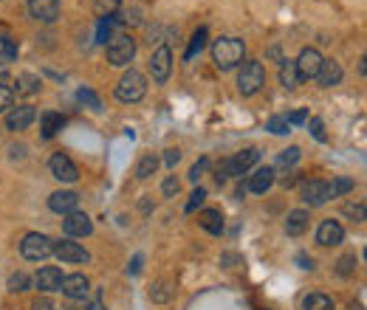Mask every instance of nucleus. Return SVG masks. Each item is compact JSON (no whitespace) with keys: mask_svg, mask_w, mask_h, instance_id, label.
<instances>
[{"mask_svg":"<svg viewBox=\"0 0 367 310\" xmlns=\"http://www.w3.org/2000/svg\"><path fill=\"white\" fill-rule=\"evenodd\" d=\"M308 127H311V132H314V139H316V141H328V136H325V124H322V119L314 116V119L308 121Z\"/></svg>","mask_w":367,"mask_h":310,"instance_id":"nucleus-38","label":"nucleus"},{"mask_svg":"<svg viewBox=\"0 0 367 310\" xmlns=\"http://www.w3.org/2000/svg\"><path fill=\"white\" fill-rule=\"evenodd\" d=\"M243 54H246V49H243V40L237 37H221L212 46V60L221 71H232L234 65H240Z\"/></svg>","mask_w":367,"mask_h":310,"instance_id":"nucleus-1","label":"nucleus"},{"mask_svg":"<svg viewBox=\"0 0 367 310\" xmlns=\"http://www.w3.org/2000/svg\"><path fill=\"white\" fill-rule=\"evenodd\" d=\"M345 214H350V217H356V220H364V203H359V206H345Z\"/></svg>","mask_w":367,"mask_h":310,"instance_id":"nucleus-43","label":"nucleus"},{"mask_svg":"<svg viewBox=\"0 0 367 310\" xmlns=\"http://www.w3.org/2000/svg\"><path fill=\"white\" fill-rule=\"evenodd\" d=\"M144 94H147V79L139 74V71H128L125 76L119 79V85H116V99L119 102H142L144 99Z\"/></svg>","mask_w":367,"mask_h":310,"instance_id":"nucleus-4","label":"nucleus"},{"mask_svg":"<svg viewBox=\"0 0 367 310\" xmlns=\"http://www.w3.org/2000/svg\"><path fill=\"white\" fill-rule=\"evenodd\" d=\"M26 288H28V274H26V271H17V274L9 277V291H12V293H20V291H26Z\"/></svg>","mask_w":367,"mask_h":310,"instance_id":"nucleus-34","label":"nucleus"},{"mask_svg":"<svg viewBox=\"0 0 367 310\" xmlns=\"http://www.w3.org/2000/svg\"><path fill=\"white\" fill-rule=\"evenodd\" d=\"M263 85H266V68H263V62H257V60L243 62V68L237 74V91L243 96H255Z\"/></svg>","mask_w":367,"mask_h":310,"instance_id":"nucleus-3","label":"nucleus"},{"mask_svg":"<svg viewBox=\"0 0 367 310\" xmlns=\"http://www.w3.org/2000/svg\"><path fill=\"white\" fill-rule=\"evenodd\" d=\"M353 268H356V257H342L339 259V277H348V274H353Z\"/></svg>","mask_w":367,"mask_h":310,"instance_id":"nucleus-40","label":"nucleus"},{"mask_svg":"<svg viewBox=\"0 0 367 310\" xmlns=\"http://www.w3.org/2000/svg\"><path fill=\"white\" fill-rule=\"evenodd\" d=\"M198 223L203 232H210V234H221L223 232V214L218 209H203L200 217H198Z\"/></svg>","mask_w":367,"mask_h":310,"instance_id":"nucleus-21","label":"nucleus"},{"mask_svg":"<svg viewBox=\"0 0 367 310\" xmlns=\"http://www.w3.org/2000/svg\"><path fill=\"white\" fill-rule=\"evenodd\" d=\"M28 12L37 20L51 23L60 17V0H28Z\"/></svg>","mask_w":367,"mask_h":310,"instance_id":"nucleus-17","label":"nucleus"},{"mask_svg":"<svg viewBox=\"0 0 367 310\" xmlns=\"http://www.w3.org/2000/svg\"><path fill=\"white\" fill-rule=\"evenodd\" d=\"M302 79H300V71H297V65H294V60H282V65H280V85L282 87H297Z\"/></svg>","mask_w":367,"mask_h":310,"instance_id":"nucleus-23","label":"nucleus"},{"mask_svg":"<svg viewBox=\"0 0 367 310\" xmlns=\"http://www.w3.org/2000/svg\"><path fill=\"white\" fill-rule=\"evenodd\" d=\"M345 240V229L339 220H322L316 229V243L319 246H339Z\"/></svg>","mask_w":367,"mask_h":310,"instance_id":"nucleus-13","label":"nucleus"},{"mask_svg":"<svg viewBox=\"0 0 367 310\" xmlns=\"http://www.w3.org/2000/svg\"><path fill=\"white\" fill-rule=\"evenodd\" d=\"M76 206H79V195L76 192H54L51 198H49V209L51 212H57V214H71V212H76Z\"/></svg>","mask_w":367,"mask_h":310,"instance_id":"nucleus-19","label":"nucleus"},{"mask_svg":"<svg viewBox=\"0 0 367 310\" xmlns=\"http://www.w3.org/2000/svg\"><path fill=\"white\" fill-rule=\"evenodd\" d=\"M328 187H331V198H339V195H348L353 189V178H345V175H342V178H336Z\"/></svg>","mask_w":367,"mask_h":310,"instance_id":"nucleus-33","label":"nucleus"},{"mask_svg":"<svg viewBox=\"0 0 367 310\" xmlns=\"http://www.w3.org/2000/svg\"><path fill=\"white\" fill-rule=\"evenodd\" d=\"M54 254H57L62 262H71V265H79V262H88V259H91V254H88L83 246H79V243H74L71 237L54 243Z\"/></svg>","mask_w":367,"mask_h":310,"instance_id":"nucleus-10","label":"nucleus"},{"mask_svg":"<svg viewBox=\"0 0 367 310\" xmlns=\"http://www.w3.org/2000/svg\"><path fill=\"white\" fill-rule=\"evenodd\" d=\"M300 195H302V200L308 206H325V203L331 200V187L325 184V181H305Z\"/></svg>","mask_w":367,"mask_h":310,"instance_id":"nucleus-12","label":"nucleus"},{"mask_svg":"<svg viewBox=\"0 0 367 310\" xmlns=\"http://www.w3.org/2000/svg\"><path fill=\"white\" fill-rule=\"evenodd\" d=\"M34 310H49V302H40V299H37V302H34Z\"/></svg>","mask_w":367,"mask_h":310,"instance_id":"nucleus-50","label":"nucleus"},{"mask_svg":"<svg viewBox=\"0 0 367 310\" xmlns=\"http://www.w3.org/2000/svg\"><path fill=\"white\" fill-rule=\"evenodd\" d=\"M316 82H319L322 87L339 85V82H342V65H339L336 60H322V68H319V74H316Z\"/></svg>","mask_w":367,"mask_h":310,"instance_id":"nucleus-20","label":"nucleus"},{"mask_svg":"<svg viewBox=\"0 0 367 310\" xmlns=\"http://www.w3.org/2000/svg\"><path fill=\"white\" fill-rule=\"evenodd\" d=\"M136 57V42L128 34H116L108 42V62L110 65H128Z\"/></svg>","mask_w":367,"mask_h":310,"instance_id":"nucleus-6","label":"nucleus"},{"mask_svg":"<svg viewBox=\"0 0 367 310\" xmlns=\"http://www.w3.org/2000/svg\"><path fill=\"white\" fill-rule=\"evenodd\" d=\"M266 130L274 132V136H285V132H291V124L285 121V116H271L266 121Z\"/></svg>","mask_w":367,"mask_h":310,"instance_id":"nucleus-30","label":"nucleus"},{"mask_svg":"<svg viewBox=\"0 0 367 310\" xmlns=\"http://www.w3.org/2000/svg\"><path fill=\"white\" fill-rule=\"evenodd\" d=\"M203 46H207V28H198L195 34H192V42H189V49H187V54H184V60H192Z\"/></svg>","mask_w":367,"mask_h":310,"instance_id":"nucleus-29","label":"nucleus"},{"mask_svg":"<svg viewBox=\"0 0 367 310\" xmlns=\"http://www.w3.org/2000/svg\"><path fill=\"white\" fill-rule=\"evenodd\" d=\"M85 310H105V307H102V296L96 293L91 302H85Z\"/></svg>","mask_w":367,"mask_h":310,"instance_id":"nucleus-46","label":"nucleus"},{"mask_svg":"<svg viewBox=\"0 0 367 310\" xmlns=\"http://www.w3.org/2000/svg\"><path fill=\"white\" fill-rule=\"evenodd\" d=\"M170 296H173V288H170L167 282H158V285L150 291V299H153V302H170Z\"/></svg>","mask_w":367,"mask_h":310,"instance_id":"nucleus-35","label":"nucleus"},{"mask_svg":"<svg viewBox=\"0 0 367 310\" xmlns=\"http://www.w3.org/2000/svg\"><path fill=\"white\" fill-rule=\"evenodd\" d=\"M142 262H144V257L136 254V257H133V265H130V274H139V271H142Z\"/></svg>","mask_w":367,"mask_h":310,"instance_id":"nucleus-47","label":"nucleus"},{"mask_svg":"<svg viewBox=\"0 0 367 310\" xmlns=\"http://www.w3.org/2000/svg\"><path fill=\"white\" fill-rule=\"evenodd\" d=\"M62 124H65V119L60 113H54V110L43 113V139H54L57 132L62 130Z\"/></svg>","mask_w":367,"mask_h":310,"instance_id":"nucleus-24","label":"nucleus"},{"mask_svg":"<svg viewBox=\"0 0 367 310\" xmlns=\"http://www.w3.org/2000/svg\"><path fill=\"white\" fill-rule=\"evenodd\" d=\"M49 166H51V175H54L57 181H62V184H74V181L79 178L76 164H74L65 153H54L51 161H49Z\"/></svg>","mask_w":367,"mask_h":310,"instance_id":"nucleus-8","label":"nucleus"},{"mask_svg":"<svg viewBox=\"0 0 367 310\" xmlns=\"http://www.w3.org/2000/svg\"><path fill=\"white\" fill-rule=\"evenodd\" d=\"M207 169H210V158H200V161L189 169V181H195V184H198V178H200V175L207 172Z\"/></svg>","mask_w":367,"mask_h":310,"instance_id":"nucleus-39","label":"nucleus"},{"mask_svg":"<svg viewBox=\"0 0 367 310\" xmlns=\"http://www.w3.org/2000/svg\"><path fill=\"white\" fill-rule=\"evenodd\" d=\"M62 232L68 237H88L94 232V223H91V217L85 212H71L62 220Z\"/></svg>","mask_w":367,"mask_h":310,"instance_id":"nucleus-9","label":"nucleus"},{"mask_svg":"<svg viewBox=\"0 0 367 310\" xmlns=\"http://www.w3.org/2000/svg\"><path fill=\"white\" fill-rule=\"evenodd\" d=\"M203 200H207V189H203V187H198V189L189 195V203H187V209H184V212H187V214H192V212H195V209H198Z\"/></svg>","mask_w":367,"mask_h":310,"instance_id":"nucleus-36","label":"nucleus"},{"mask_svg":"<svg viewBox=\"0 0 367 310\" xmlns=\"http://www.w3.org/2000/svg\"><path fill=\"white\" fill-rule=\"evenodd\" d=\"M170 68H173V51L167 46H161L153 54V60H150V76H153V82L164 85L170 79Z\"/></svg>","mask_w":367,"mask_h":310,"instance_id":"nucleus-7","label":"nucleus"},{"mask_svg":"<svg viewBox=\"0 0 367 310\" xmlns=\"http://www.w3.org/2000/svg\"><path fill=\"white\" fill-rule=\"evenodd\" d=\"M62 271L57 268V265H46V268H40L37 271V277H34V285L43 291V293H51V291H60V285H62Z\"/></svg>","mask_w":367,"mask_h":310,"instance_id":"nucleus-15","label":"nucleus"},{"mask_svg":"<svg viewBox=\"0 0 367 310\" xmlns=\"http://www.w3.org/2000/svg\"><path fill=\"white\" fill-rule=\"evenodd\" d=\"M274 166H257L255 169V175L249 178V192H255V195H266L268 189H271V184H274Z\"/></svg>","mask_w":367,"mask_h":310,"instance_id":"nucleus-18","label":"nucleus"},{"mask_svg":"<svg viewBox=\"0 0 367 310\" xmlns=\"http://www.w3.org/2000/svg\"><path fill=\"white\" fill-rule=\"evenodd\" d=\"M302 304H305V310H336L331 296H325V293H308Z\"/></svg>","mask_w":367,"mask_h":310,"instance_id":"nucleus-26","label":"nucleus"},{"mask_svg":"<svg viewBox=\"0 0 367 310\" xmlns=\"http://www.w3.org/2000/svg\"><path fill=\"white\" fill-rule=\"evenodd\" d=\"M40 76H34V74H20L17 76V94H23V96H31V94H37L40 91Z\"/></svg>","mask_w":367,"mask_h":310,"instance_id":"nucleus-25","label":"nucleus"},{"mask_svg":"<svg viewBox=\"0 0 367 310\" xmlns=\"http://www.w3.org/2000/svg\"><path fill=\"white\" fill-rule=\"evenodd\" d=\"M300 161V147H289V150H282L280 155H277V166L280 169H289V166H294Z\"/></svg>","mask_w":367,"mask_h":310,"instance_id":"nucleus-31","label":"nucleus"},{"mask_svg":"<svg viewBox=\"0 0 367 310\" xmlns=\"http://www.w3.org/2000/svg\"><path fill=\"white\" fill-rule=\"evenodd\" d=\"M34 119H37V110H34L31 105H17V107H9V113H6V127L15 130V132H20V130H26Z\"/></svg>","mask_w":367,"mask_h":310,"instance_id":"nucleus-16","label":"nucleus"},{"mask_svg":"<svg viewBox=\"0 0 367 310\" xmlns=\"http://www.w3.org/2000/svg\"><path fill=\"white\" fill-rule=\"evenodd\" d=\"M6 74H9V62H6V60H0V79H3Z\"/></svg>","mask_w":367,"mask_h":310,"instance_id":"nucleus-49","label":"nucleus"},{"mask_svg":"<svg viewBox=\"0 0 367 310\" xmlns=\"http://www.w3.org/2000/svg\"><path fill=\"white\" fill-rule=\"evenodd\" d=\"M17 57V49H15V42L9 40V37H3V60L9 62V60H15Z\"/></svg>","mask_w":367,"mask_h":310,"instance_id":"nucleus-42","label":"nucleus"},{"mask_svg":"<svg viewBox=\"0 0 367 310\" xmlns=\"http://www.w3.org/2000/svg\"><path fill=\"white\" fill-rule=\"evenodd\" d=\"M76 99L83 102V105H88L91 110H96V113L102 110V99H99V96L91 91V87H79V91H76Z\"/></svg>","mask_w":367,"mask_h":310,"instance_id":"nucleus-28","label":"nucleus"},{"mask_svg":"<svg viewBox=\"0 0 367 310\" xmlns=\"http://www.w3.org/2000/svg\"><path fill=\"white\" fill-rule=\"evenodd\" d=\"M178 158H181V153H178V150H167L164 164H167V166H176V164H178Z\"/></svg>","mask_w":367,"mask_h":310,"instance_id":"nucleus-45","label":"nucleus"},{"mask_svg":"<svg viewBox=\"0 0 367 310\" xmlns=\"http://www.w3.org/2000/svg\"><path fill=\"white\" fill-rule=\"evenodd\" d=\"M260 161V150H255V147H249V150H243V153H234L229 161H223L221 164V169H218V184H223L226 178H232V175H243V172H249L255 164Z\"/></svg>","mask_w":367,"mask_h":310,"instance_id":"nucleus-2","label":"nucleus"},{"mask_svg":"<svg viewBox=\"0 0 367 310\" xmlns=\"http://www.w3.org/2000/svg\"><path fill=\"white\" fill-rule=\"evenodd\" d=\"M178 189H181V187H178V181H176V175H170V178L164 181V187H161V192H164L167 198H176Z\"/></svg>","mask_w":367,"mask_h":310,"instance_id":"nucleus-41","label":"nucleus"},{"mask_svg":"<svg viewBox=\"0 0 367 310\" xmlns=\"http://www.w3.org/2000/svg\"><path fill=\"white\" fill-rule=\"evenodd\" d=\"M285 121H289V124H302V121H308V110H294Z\"/></svg>","mask_w":367,"mask_h":310,"instance_id":"nucleus-44","label":"nucleus"},{"mask_svg":"<svg viewBox=\"0 0 367 310\" xmlns=\"http://www.w3.org/2000/svg\"><path fill=\"white\" fill-rule=\"evenodd\" d=\"M60 291H62L68 299H88V293H91V282H88L85 274H71V277L62 279Z\"/></svg>","mask_w":367,"mask_h":310,"instance_id":"nucleus-14","label":"nucleus"},{"mask_svg":"<svg viewBox=\"0 0 367 310\" xmlns=\"http://www.w3.org/2000/svg\"><path fill=\"white\" fill-rule=\"evenodd\" d=\"M155 169H158V158H155V155H144V158L139 161V166H136V178L147 181L150 175H155Z\"/></svg>","mask_w":367,"mask_h":310,"instance_id":"nucleus-27","label":"nucleus"},{"mask_svg":"<svg viewBox=\"0 0 367 310\" xmlns=\"http://www.w3.org/2000/svg\"><path fill=\"white\" fill-rule=\"evenodd\" d=\"M20 254H23L26 259H31V262H40V259H46V257L54 254V240L46 237V234H40V232H31V234L23 237Z\"/></svg>","mask_w":367,"mask_h":310,"instance_id":"nucleus-5","label":"nucleus"},{"mask_svg":"<svg viewBox=\"0 0 367 310\" xmlns=\"http://www.w3.org/2000/svg\"><path fill=\"white\" fill-rule=\"evenodd\" d=\"M297 71H300V79H316L319 68H322V54L316 49H302V54L294 60Z\"/></svg>","mask_w":367,"mask_h":310,"instance_id":"nucleus-11","label":"nucleus"},{"mask_svg":"<svg viewBox=\"0 0 367 310\" xmlns=\"http://www.w3.org/2000/svg\"><path fill=\"white\" fill-rule=\"evenodd\" d=\"M297 262L302 265V268H314V259H308L305 254H300V257H297Z\"/></svg>","mask_w":367,"mask_h":310,"instance_id":"nucleus-48","label":"nucleus"},{"mask_svg":"<svg viewBox=\"0 0 367 310\" xmlns=\"http://www.w3.org/2000/svg\"><path fill=\"white\" fill-rule=\"evenodd\" d=\"M308 229V212L305 209H294L291 214H289V220H285V232H289L291 237H297V234H302Z\"/></svg>","mask_w":367,"mask_h":310,"instance_id":"nucleus-22","label":"nucleus"},{"mask_svg":"<svg viewBox=\"0 0 367 310\" xmlns=\"http://www.w3.org/2000/svg\"><path fill=\"white\" fill-rule=\"evenodd\" d=\"M119 3H121V0H94V12H96L99 17H108V15H116V9H119Z\"/></svg>","mask_w":367,"mask_h":310,"instance_id":"nucleus-32","label":"nucleus"},{"mask_svg":"<svg viewBox=\"0 0 367 310\" xmlns=\"http://www.w3.org/2000/svg\"><path fill=\"white\" fill-rule=\"evenodd\" d=\"M12 102H15V91H12L9 85L0 82V113L9 110V107H12Z\"/></svg>","mask_w":367,"mask_h":310,"instance_id":"nucleus-37","label":"nucleus"}]
</instances>
